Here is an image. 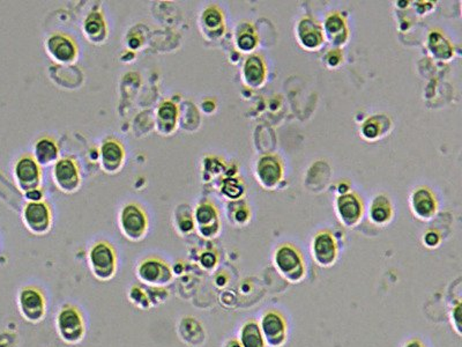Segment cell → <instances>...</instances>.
<instances>
[{"label":"cell","instance_id":"cell-4","mask_svg":"<svg viewBox=\"0 0 462 347\" xmlns=\"http://www.w3.org/2000/svg\"><path fill=\"white\" fill-rule=\"evenodd\" d=\"M119 227L125 238L131 241H140L148 231L146 212L138 204H126L119 214Z\"/></svg>","mask_w":462,"mask_h":347},{"label":"cell","instance_id":"cell-23","mask_svg":"<svg viewBox=\"0 0 462 347\" xmlns=\"http://www.w3.org/2000/svg\"><path fill=\"white\" fill-rule=\"evenodd\" d=\"M237 339L242 347H267L259 323L255 319H248L243 323Z\"/></svg>","mask_w":462,"mask_h":347},{"label":"cell","instance_id":"cell-35","mask_svg":"<svg viewBox=\"0 0 462 347\" xmlns=\"http://www.w3.org/2000/svg\"><path fill=\"white\" fill-rule=\"evenodd\" d=\"M201 264L205 269H212L217 264V258L213 254H204L201 257Z\"/></svg>","mask_w":462,"mask_h":347},{"label":"cell","instance_id":"cell-32","mask_svg":"<svg viewBox=\"0 0 462 347\" xmlns=\"http://www.w3.org/2000/svg\"><path fill=\"white\" fill-rule=\"evenodd\" d=\"M461 319H462V305L461 300H458L456 303H453L449 308V321L452 325L453 330L456 332V334L461 337Z\"/></svg>","mask_w":462,"mask_h":347},{"label":"cell","instance_id":"cell-17","mask_svg":"<svg viewBox=\"0 0 462 347\" xmlns=\"http://www.w3.org/2000/svg\"><path fill=\"white\" fill-rule=\"evenodd\" d=\"M178 106L170 100L163 101L157 113V129L163 135H170L178 126Z\"/></svg>","mask_w":462,"mask_h":347},{"label":"cell","instance_id":"cell-38","mask_svg":"<svg viewBox=\"0 0 462 347\" xmlns=\"http://www.w3.org/2000/svg\"><path fill=\"white\" fill-rule=\"evenodd\" d=\"M340 61H341V57H335V52H331L329 55V58H327V61H329V64L331 65V66H336V65L340 63Z\"/></svg>","mask_w":462,"mask_h":347},{"label":"cell","instance_id":"cell-9","mask_svg":"<svg viewBox=\"0 0 462 347\" xmlns=\"http://www.w3.org/2000/svg\"><path fill=\"white\" fill-rule=\"evenodd\" d=\"M52 177L58 189L65 193H77L81 187V175L77 162L71 158L59 159L54 164Z\"/></svg>","mask_w":462,"mask_h":347},{"label":"cell","instance_id":"cell-2","mask_svg":"<svg viewBox=\"0 0 462 347\" xmlns=\"http://www.w3.org/2000/svg\"><path fill=\"white\" fill-rule=\"evenodd\" d=\"M56 329L61 341L75 345L83 341L86 334V324L79 309L64 305L56 317Z\"/></svg>","mask_w":462,"mask_h":347},{"label":"cell","instance_id":"cell-31","mask_svg":"<svg viewBox=\"0 0 462 347\" xmlns=\"http://www.w3.org/2000/svg\"><path fill=\"white\" fill-rule=\"evenodd\" d=\"M145 291H146L147 296L150 300V307H157L161 303H166L168 299V291L163 287H152L146 286L145 285Z\"/></svg>","mask_w":462,"mask_h":347},{"label":"cell","instance_id":"cell-3","mask_svg":"<svg viewBox=\"0 0 462 347\" xmlns=\"http://www.w3.org/2000/svg\"><path fill=\"white\" fill-rule=\"evenodd\" d=\"M88 263L95 278L101 281H108L115 276L117 271V254L108 242H96L90 248Z\"/></svg>","mask_w":462,"mask_h":347},{"label":"cell","instance_id":"cell-39","mask_svg":"<svg viewBox=\"0 0 462 347\" xmlns=\"http://www.w3.org/2000/svg\"><path fill=\"white\" fill-rule=\"evenodd\" d=\"M224 347H242V345L239 344L237 338H230L224 343Z\"/></svg>","mask_w":462,"mask_h":347},{"label":"cell","instance_id":"cell-30","mask_svg":"<svg viewBox=\"0 0 462 347\" xmlns=\"http://www.w3.org/2000/svg\"><path fill=\"white\" fill-rule=\"evenodd\" d=\"M237 45H238L239 50H242L243 52L252 51L257 45V39H255L253 30L250 32L249 27L242 29V32H239L238 37H237Z\"/></svg>","mask_w":462,"mask_h":347},{"label":"cell","instance_id":"cell-10","mask_svg":"<svg viewBox=\"0 0 462 347\" xmlns=\"http://www.w3.org/2000/svg\"><path fill=\"white\" fill-rule=\"evenodd\" d=\"M19 309L21 315L30 323H39L44 318L47 303L43 293L36 287H25L19 294Z\"/></svg>","mask_w":462,"mask_h":347},{"label":"cell","instance_id":"cell-7","mask_svg":"<svg viewBox=\"0 0 462 347\" xmlns=\"http://www.w3.org/2000/svg\"><path fill=\"white\" fill-rule=\"evenodd\" d=\"M23 222L32 234L45 235L52 227L51 209L44 200L28 202L23 209Z\"/></svg>","mask_w":462,"mask_h":347},{"label":"cell","instance_id":"cell-12","mask_svg":"<svg viewBox=\"0 0 462 347\" xmlns=\"http://www.w3.org/2000/svg\"><path fill=\"white\" fill-rule=\"evenodd\" d=\"M45 49L48 55L58 64L68 65L77 61V44L65 34H54L50 36L45 42Z\"/></svg>","mask_w":462,"mask_h":347},{"label":"cell","instance_id":"cell-1","mask_svg":"<svg viewBox=\"0 0 462 347\" xmlns=\"http://www.w3.org/2000/svg\"><path fill=\"white\" fill-rule=\"evenodd\" d=\"M273 263L277 272L288 283L300 284L305 279V260L293 245H282L277 248L273 256Z\"/></svg>","mask_w":462,"mask_h":347},{"label":"cell","instance_id":"cell-15","mask_svg":"<svg viewBox=\"0 0 462 347\" xmlns=\"http://www.w3.org/2000/svg\"><path fill=\"white\" fill-rule=\"evenodd\" d=\"M336 213L342 225L353 229L358 225L363 216V206L355 195L348 193L340 197L336 202Z\"/></svg>","mask_w":462,"mask_h":347},{"label":"cell","instance_id":"cell-26","mask_svg":"<svg viewBox=\"0 0 462 347\" xmlns=\"http://www.w3.org/2000/svg\"><path fill=\"white\" fill-rule=\"evenodd\" d=\"M324 30L326 35L331 37L332 41L336 44H341L347 39V28L344 19L339 14H333L327 18Z\"/></svg>","mask_w":462,"mask_h":347},{"label":"cell","instance_id":"cell-28","mask_svg":"<svg viewBox=\"0 0 462 347\" xmlns=\"http://www.w3.org/2000/svg\"><path fill=\"white\" fill-rule=\"evenodd\" d=\"M429 48L432 55L440 59H449L452 57V47L444 39L439 32H432L429 37Z\"/></svg>","mask_w":462,"mask_h":347},{"label":"cell","instance_id":"cell-16","mask_svg":"<svg viewBox=\"0 0 462 347\" xmlns=\"http://www.w3.org/2000/svg\"><path fill=\"white\" fill-rule=\"evenodd\" d=\"M411 211L421 220H430L437 213V202L434 195L427 188L415 190L411 198Z\"/></svg>","mask_w":462,"mask_h":347},{"label":"cell","instance_id":"cell-25","mask_svg":"<svg viewBox=\"0 0 462 347\" xmlns=\"http://www.w3.org/2000/svg\"><path fill=\"white\" fill-rule=\"evenodd\" d=\"M244 81L251 87L262 86L266 75V68H265L264 61L258 56H252L244 65L243 70Z\"/></svg>","mask_w":462,"mask_h":347},{"label":"cell","instance_id":"cell-13","mask_svg":"<svg viewBox=\"0 0 462 347\" xmlns=\"http://www.w3.org/2000/svg\"><path fill=\"white\" fill-rule=\"evenodd\" d=\"M99 160L103 171L106 173H118L125 161L123 145L115 139H107L99 148Z\"/></svg>","mask_w":462,"mask_h":347},{"label":"cell","instance_id":"cell-20","mask_svg":"<svg viewBox=\"0 0 462 347\" xmlns=\"http://www.w3.org/2000/svg\"><path fill=\"white\" fill-rule=\"evenodd\" d=\"M83 34L94 44H102L108 39V27L101 12H92L83 23Z\"/></svg>","mask_w":462,"mask_h":347},{"label":"cell","instance_id":"cell-29","mask_svg":"<svg viewBox=\"0 0 462 347\" xmlns=\"http://www.w3.org/2000/svg\"><path fill=\"white\" fill-rule=\"evenodd\" d=\"M128 300L137 308L142 309V310L150 308V300L147 296L145 287L140 286V285H134V286L131 287L130 292H128Z\"/></svg>","mask_w":462,"mask_h":347},{"label":"cell","instance_id":"cell-37","mask_svg":"<svg viewBox=\"0 0 462 347\" xmlns=\"http://www.w3.org/2000/svg\"><path fill=\"white\" fill-rule=\"evenodd\" d=\"M401 347H427L424 345L423 341L418 338H411L409 341H406Z\"/></svg>","mask_w":462,"mask_h":347},{"label":"cell","instance_id":"cell-21","mask_svg":"<svg viewBox=\"0 0 462 347\" xmlns=\"http://www.w3.org/2000/svg\"><path fill=\"white\" fill-rule=\"evenodd\" d=\"M178 334L185 344L192 347H200L206 337L202 325L195 317L183 318L179 323Z\"/></svg>","mask_w":462,"mask_h":347},{"label":"cell","instance_id":"cell-27","mask_svg":"<svg viewBox=\"0 0 462 347\" xmlns=\"http://www.w3.org/2000/svg\"><path fill=\"white\" fill-rule=\"evenodd\" d=\"M205 30L211 34H217L224 30V16L217 7H208L201 19Z\"/></svg>","mask_w":462,"mask_h":347},{"label":"cell","instance_id":"cell-6","mask_svg":"<svg viewBox=\"0 0 462 347\" xmlns=\"http://www.w3.org/2000/svg\"><path fill=\"white\" fill-rule=\"evenodd\" d=\"M138 279L146 286L163 287L174 279V272L169 264L157 257L142 260L137 267Z\"/></svg>","mask_w":462,"mask_h":347},{"label":"cell","instance_id":"cell-5","mask_svg":"<svg viewBox=\"0 0 462 347\" xmlns=\"http://www.w3.org/2000/svg\"><path fill=\"white\" fill-rule=\"evenodd\" d=\"M258 323L267 347H284L287 343L289 328L282 312L275 309L266 310Z\"/></svg>","mask_w":462,"mask_h":347},{"label":"cell","instance_id":"cell-8","mask_svg":"<svg viewBox=\"0 0 462 347\" xmlns=\"http://www.w3.org/2000/svg\"><path fill=\"white\" fill-rule=\"evenodd\" d=\"M14 177L19 189L25 195L39 189L42 180L41 166L30 155H23L14 167Z\"/></svg>","mask_w":462,"mask_h":347},{"label":"cell","instance_id":"cell-14","mask_svg":"<svg viewBox=\"0 0 462 347\" xmlns=\"http://www.w3.org/2000/svg\"><path fill=\"white\" fill-rule=\"evenodd\" d=\"M195 227L204 238H215L220 231L219 214L212 204L204 202L197 207L195 212Z\"/></svg>","mask_w":462,"mask_h":347},{"label":"cell","instance_id":"cell-33","mask_svg":"<svg viewBox=\"0 0 462 347\" xmlns=\"http://www.w3.org/2000/svg\"><path fill=\"white\" fill-rule=\"evenodd\" d=\"M176 222H177V229L183 234L190 233L195 229V220H193V217L190 216V214L186 217H185V214H182L181 218H176Z\"/></svg>","mask_w":462,"mask_h":347},{"label":"cell","instance_id":"cell-34","mask_svg":"<svg viewBox=\"0 0 462 347\" xmlns=\"http://www.w3.org/2000/svg\"><path fill=\"white\" fill-rule=\"evenodd\" d=\"M424 245L427 248H436L440 243V235L434 231H429L424 234Z\"/></svg>","mask_w":462,"mask_h":347},{"label":"cell","instance_id":"cell-11","mask_svg":"<svg viewBox=\"0 0 462 347\" xmlns=\"http://www.w3.org/2000/svg\"><path fill=\"white\" fill-rule=\"evenodd\" d=\"M312 257L320 267H331L338 260L339 245L334 235L329 231H320L311 243Z\"/></svg>","mask_w":462,"mask_h":347},{"label":"cell","instance_id":"cell-19","mask_svg":"<svg viewBox=\"0 0 462 347\" xmlns=\"http://www.w3.org/2000/svg\"><path fill=\"white\" fill-rule=\"evenodd\" d=\"M257 175L265 188H273L280 182L282 167L275 157H264L257 166Z\"/></svg>","mask_w":462,"mask_h":347},{"label":"cell","instance_id":"cell-36","mask_svg":"<svg viewBox=\"0 0 462 347\" xmlns=\"http://www.w3.org/2000/svg\"><path fill=\"white\" fill-rule=\"evenodd\" d=\"M249 211L248 209H239L235 214V221L239 225H244V224L249 221Z\"/></svg>","mask_w":462,"mask_h":347},{"label":"cell","instance_id":"cell-24","mask_svg":"<svg viewBox=\"0 0 462 347\" xmlns=\"http://www.w3.org/2000/svg\"><path fill=\"white\" fill-rule=\"evenodd\" d=\"M369 218L375 225L385 226L393 218L392 204L385 196H377L371 202Z\"/></svg>","mask_w":462,"mask_h":347},{"label":"cell","instance_id":"cell-18","mask_svg":"<svg viewBox=\"0 0 462 347\" xmlns=\"http://www.w3.org/2000/svg\"><path fill=\"white\" fill-rule=\"evenodd\" d=\"M300 44L308 50H316L324 42V30L311 19H303L297 27Z\"/></svg>","mask_w":462,"mask_h":347},{"label":"cell","instance_id":"cell-22","mask_svg":"<svg viewBox=\"0 0 462 347\" xmlns=\"http://www.w3.org/2000/svg\"><path fill=\"white\" fill-rule=\"evenodd\" d=\"M36 162L41 167H48L59 160V148L57 142L49 137L39 138L34 145V155Z\"/></svg>","mask_w":462,"mask_h":347}]
</instances>
